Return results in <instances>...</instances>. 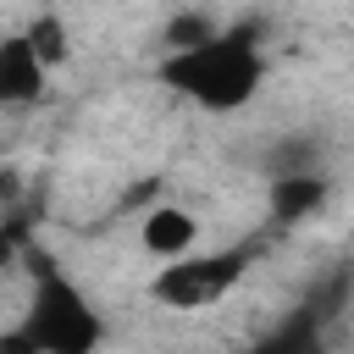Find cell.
<instances>
[{"instance_id": "ba28073f", "label": "cell", "mask_w": 354, "mask_h": 354, "mask_svg": "<svg viewBox=\"0 0 354 354\" xmlns=\"http://www.w3.org/2000/svg\"><path fill=\"white\" fill-rule=\"evenodd\" d=\"M22 39H28V50L39 55V66H44V72H55V66L72 55V33H66V22H61L55 11H39V17L22 28Z\"/></svg>"}, {"instance_id": "7a4b0ae2", "label": "cell", "mask_w": 354, "mask_h": 354, "mask_svg": "<svg viewBox=\"0 0 354 354\" xmlns=\"http://www.w3.org/2000/svg\"><path fill=\"white\" fill-rule=\"evenodd\" d=\"M260 22H232V28H216L210 39L188 44V50H166L155 77L194 100L199 111H243L254 94H260V77H266V44H260Z\"/></svg>"}, {"instance_id": "8fae6325", "label": "cell", "mask_w": 354, "mask_h": 354, "mask_svg": "<svg viewBox=\"0 0 354 354\" xmlns=\"http://www.w3.org/2000/svg\"><path fill=\"white\" fill-rule=\"evenodd\" d=\"M33 232H28V221L22 216H0V271H11L17 260H22V243H28Z\"/></svg>"}, {"instance_id": "52a82bcc", "label": "cell", "mask_w": 354, "mask_h": 354, "mask_svg": "<svg viewBox=\"0 0 354 354\" xmlns=\"http://www.w3.org/2000/svg\"><path fill=\"white\" fill-rule=\"evenodd\" d=\"M138 238H144V249H149L155 260H177V254H188V249H194L199 221H194L183 205H155V210H144Z\"/></svg>"}, {"instance_id": "5b68a950", "label": "cell", "mask_w": 354, "mask_h": 354, "mask_svg": "<svg viewBox=\"0 0 354 354\" xmlns=\"http://www.w3.org/2000/svg\"><path fill=\"white\" fill-rule=\"evenodd\" d=\"M44 66H39V55L28 50V39L22 33H6L0 39V111H28V105H39L44 100Z\"/></svg>"}, {"instance_id": "7c38bea8", "label": "cell", "mask_w": 354, "mask_h": 354, "mask_svg": "<svg viewBox=\"0 0 354 354\" xmlns=\"http://www.w3.org/2000/svg\"><path fill=\"white\" fill-rule=\"evenodd\" d=\"M17 194H22V188H17V171H6V166H0V210H6V205H17Z\"/></svg>"}, {"instance_id": "30bf717a", "label": "cell", "mask_w": 354, "mask_h": 354, "mask_svg": "<svg viewBox=\"0 0 354 354\" xmlns=\"http://www.w3.org/2000/svg\"><path fill=\"white\" fill-rule=\"evenodd\" d=\"M210 33H216V22H210L205 11H183V17L166 22L160 44H166V50H188V44H199V39H210Z\"/></svg>"}, {"instance_id": "6da1fadb", "label": "cell", "mask_w": 354, "mask_h": 354, "mask_svg": "<svg viewBox=\"0 0 354 354\" xmlns=\"http://www.w3.org/2000/svg\"><path fill=\"white\" fill-rule=\"evenodd\" d=\"M22 266H28V310L11 332H0V354H100L105 315L72 282L61 254L44 249L39 238H28Z\"/></svg>"}, {"instance_id": "8992f818", "label": "cell", "mask_w": 354, "mask_h": 354, "mask_svg": "<svg viewBox=\"0 0 354 354\" xmlns=\"http://www.w3.org/2000/svg\"><path fill=\"white\" fill-rule=\"evenodd\" d=\"M326 199H332V177L326 171H299V177H271L266 183V210H271L277 227L310 221Z\"/></svg>"}, {"instance_id": "9c48e42d", "label": "cell", "mask_w": 354, "mask_h": 354, "mask_svg": "<svg viewBox=\"0 0 354 354\" xmlns=\"http://www.w3.org/2000/svg\"><path fill=\"white\" fill-rule=\"evenodd\" d=\"M266 166H271V177L326 171V149H321V138H310V133H293V138H282V144L266 155Z\"/></svg>"}, {"instance_id": "277c9868", "label": "cell", "mask_w": 354, "mask_h": 354, "mask_svg": "<svg viewBox=\"0 0 354 354\" xmlns=\"http://www.w3.org/2000/svg\"><path fill=\"white\" fill-rule=\"evenodd\" d=\"M337 310H343V277H332L321 293H310V299H299L260 343H249L243 354H321L326 348V326L337 321Z\"/></svg>"}, {"instance_id": "3957f363", "label": "cell", "mask_w": 354, "mask_h": 354, "mask_svg": "<svg viewBox=\"0 0 354 354\" xmlns=\"http://www.w3.org/2000/svg\"><path fill=\"white\" fill-rule=\"evenodd\" d=\"M254 254H260V243H232V249H216V254H194L188 249V254H177V260H166L155 271L149 299L166 304V310H205V304L227 299L249 277Z\"/></svg>"}]
</instances>
